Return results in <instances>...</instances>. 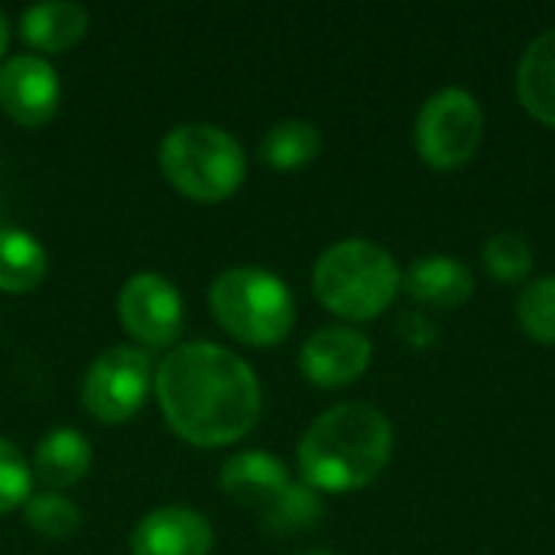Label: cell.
<instances>
[{
  "label": "cell",
  "mask_w": 555,
  "mask_h": 555,
  "mask_svg": "<svg viewBox=\"0 0 555 555\" xmlns=\"http://www.w3.org/2000/svg\"><path fill=\"white\" fill-rule=\"evenodd\" d=\"M156 397L169 426L192 446L244 439L260 416V384L228 348L182 345L156 371Z\"/></svg>",
  "instance_id": "obj_1"
},
{
  "label": "cell",
  "mask_w": 555,
  "mask_h": 555,
  "mask_svg": "<svg viewBox=\"0 0 555 555\" xmlns=\"http://www.w3.org/2000/svg\"><path fill=\"white\" fill-rule=\"evenodd\" d=\"M393 452V429L371 403H338L325 410L299 442L302 481L315 491L348 494L380 478Z\"/></svg>",
  "instance_id": "obj_2"
},
{
  "label": "cell",
  "mask_w": 555,
  "mask_h": 555,
  "mask_svg": "<svg viewBox=\"0 0 555 555\" xmlns=\"http://www.w3.org/2000/svg\"><path fill=\"white\" fill-rule=\"evenodd\" d=\"M312 286L319 302L351 322H367L387 312L403 286L397 260L374 241H338L332 244L315 270Z\"/></svg>",
  "instance_id": "obj_3"
},
{
  "label": "cell",
  "mask_w": 555,
  "mask_h": 555,
  "mask_svg": "<svg viewBox=\"0 0 555 555\" xmlns=\"http://www.w3.org/2000/svg\"><path fill=\"white\" fill-rule=\"evenodd\" d=\"M166 179L195 202H221L234 195L247 176L244 146L215 124H179L159 146Z\"/></svg>",
  "instance_id": "obj_4"
},
{
  "label": "cell",
  "mask_w": 555,
  "mask_h": 555,
  "mask_svg": "<svg viewBox=\"0 0 555 555\" xmlns=\"http://www.w3.org/2000/svg\"><path fill=\"white\" fill-rule=\"evenodd\" d=\"M218 322L247 345H276L296 322V299L289 286L260 267L224 270L208 293Z\"/></svg>",
  "instance_id": "obj_5"
},
{
  "label": "cell",
  "mask_w": 555,
  "mask_h": 555,
  "mask_svg": "<svg viewBox=\"0 0 555 555\" xmlns=\"http://www.w3.org/2000/svg\"><path fill=\"white\" fill-rule=\"evenodd\" d=\"M485 140V111L465 88L436 91L416 117V153L433 169L465 166Z\"/></svg>",
  "instance_id": "obj_6"
},
{
  "label": "cell",
  "mask_w": 555,
  "mask_h": 555,
  "mask_svg": "<svg viewBox=\"0 0 555 555\" xmlns=\"http://www.w3.org/2000/svg\"><path fill=\"white\" fill-rule=\"evenodd\" d=\"M153 380V361L140 348H111L94 358V364L85 374L81 400L88 413L101 423H124L130 420L150 390Z\"/></svg>",
  "instance_id": "obj_7"
},
{
  "label": "cell",
  "mask_w": 555,
  "mask_h": 555,
  "mask_svg": "<svg viewBox=\"0 0 555 555\" xmlns=\"http://www.w3.org/2000/svg\"><path fill=\"white\" fill-rule=\"evenodd\" d=\"M117 312L124 328L150 348H166L182 328V299L159 273H137L124 283Z\"/></svg>",
  "instance_id": "obj_8"
},
{
  "label": "cell",
  "mask_w": 555,
  "mask_h": 555,
  "mask_svg": "<svg viewBox=\"0 0 555 555\" xmlns=\"http://www.w3.org/2000/svg\"><path fill=\"white\" fill-rule=\"evenodd\" d=\"M0 107L23 127L46 124L59 107V75L39 55H13L0 65Z\"/></svg>",
  "instance_id": "obj_9"
},
{
  "label": "cell",
  "mask_w": 555,
  "mask_h": 555,
  "mask_svg": "<svg viewBox=\"0 0 555 555\" xmlns=\"http://www.w3.org/2000/svg\"><path fill=\"white\" fill-rule=\"evenodd\" d=\"M371 364V341L354 328H319L299 351V371L315 387L335 390L358 380Z\"/></svg>",
  "instance_id": "obj_10"
},
{
  "label": "cell",
  "mask_w": 555,
  "mask_h": 555,
  "mask_svg": "<svg viewBox=\"0 0 555 555\" xmlns=\"http://www.w3.org/2000/svg\"><path fill=\"white\" fill-rule=\"evenodd\" d=\"M215 543V533L208 520L189 507H159L146 514L133 537V555H208Z\"/></svg>",
  "instance_id": "obj_11"
},
{
  "label": "cell",
  "mask_w": 555,
  "mask_h": 555,
  "mask_svg": "<svg viewBox=\"0 0 555 555\" xmlns=\"http://www.w3.org/2000/svg\"><path fill=\"white\" fill-rule=\"evenodd\" d=\"M289 488V472L286 465L270 455V452H241L234 459L224 462L221 468V491L241 504V507H254V511H267L283 491Z\"/></svg>",
  "instance_id": "obj_12"
},
{
  "label": "cell",
  "mask_w": 555,
  "mask_h": 555,
  "mask_svg": "<svg viewBox=\"0 0 555 555\" xmlns=\"http://www.w3.org/2000/svg\"><path fill=\"white\" fill-rule=\"evenodd\" d=\"M403 289L426 309H455L472 299L475 293V276L472 270L446 254L420 257L410 263L403 273Z\"/></svg>",
  "instance_id": "obj_13"
},
{
  "label": "cell",
  "mask_w": 555,
  "mask_h": 555,
  "mask_svg": "<svg viewBox=\"0 0 555 555\" xmlns=\"http://www.w3.org/2000/svg\"><path fill=\"white\" fill-rule=\"evenodd\" d=\"M517 94L530 117L555 127V29L527 46L517 65Z\"/></svg>",
  "instance_id": "obj_14"
},
{
  "label": "cell",
  "mask_w": 555,
  "mask_h": 555,
  "mask_svg": "<svg viewBox=\"0 0 555 555\" xmlns=\"http://www.w3.org/2000/svg\"><path fill=\"white\" fill-rule=\"evenodd\" d=\"M88 29V10L68 0H46L29 7L20 16V33L29 46L42 52H65L72 49Z\"/></svg>",
  "instance_id": "obj_15"
},
{
  "label": "cell",
  "mask_w": 555,
  "mask_h": 555,
  "mask_svg": "<svg viewBox=\"0 0 555 555\" xmlns=\"http://www.w3.org/2000/svg\"><path fill=\"white\" fill-rule=\"evenodd\" d=\"M33 468H36V478L49 491L72 488L91 468V446L75 429H52L49 436H42Z\"/></svg>",
  "instance_id": "obj_16"
},
{
  "label": "cell",
  "mask_w": 555,
  "mask_h": 555,
  "mask_svg": "<svg viewBox=\"0 0 555 555\" xmlns=\"http://www.w3.org/2000/svg\"><path fill=\"white\" fill-rule=\"evenodd\" d=\"M46 276V250L42 244L20 231L0 228V289L3 293H29Z\"/></svg>",
  "instance_id": "obj_17"
},
{
  "label": "cell",
  "mask_w": 555,
  "mask_h": 555,
  "mask_svg": "<svg viewBox=\"0 0 555 555\" xmlns=\"http://www.w3.org/2000/svg\"><path fill=\"white\" fill-rule=\"evenodd\" d=\"M322 514H325V504L319 491L306 481H289V488L263 511L260 527L270 537H299L319 527Z\"/></svg>",
  "instance_id": "obj_18"
},
{
  "label": "cell",
  "mask_w": 555,
  "mask_h": 555,
  "mask_svg": "<svg viewBox=\"0 0 555 555\" xmlns=\"http://www.w3.org/2000/svg\"><path fill=\"white\" fill-rule=\"evenodd\" d=\"M319 150L322 133L309 120H280L267 130L260 143V156L273 169H302L319 156Z\"/></svg>",
  "instance_id": "obj_19"
},
{
  "label": "cell",
  "mask_w": 555,
  "mask_h": 555,
  "mask_svg": "<svg viewBox=\"0 0 555 555\" xmlns=\"http://www.w3.org/2000/svg\"><path fill=\"white\" fill-rule=\"evenodd\" d=\"M481 260L488 273L501 283H524L533 273V247L517 231H498L485 241Z\"/></svg>",
  "instance_id": "obj_20"
},
{
  "label": "cell",
  "mask_w": 555,
  "mask_h": 555,
  "mask_svg": "<svg viewBox=\"0 0 555 555\" xmlns=\"http://www.w3.org/2000/svg\"><path fill=\"white\" fill-rule=\"evenodd\" d=\"M23 511H26V527L36 530L46 540H68L78 530V524H81L78 507L68 498L55 494V491L29 494Z\"/></svg>",
  "instance_id": "obj_21"
},
{
  "label": "cell",
  "mask_w": 555,
  "mask_h": 555,
  "mask_svg": "<svg viewBox=\"0 0 555 555\" xmlns=\"http://www.w3.org/2000/svg\"><path fill=\"white\" fill-rule=\"evenodd\" d=\"M517 319L533 341L555 345V276L537 280L520 293Z\"/></svg>",
  "instance_id": "obj_22"
},
{
  "label": "cell",
  "mask_w": 555,
  "mask_h": 555,
  "mask_svg": "<svg viewBox=\"0 0 555 555\" xmlns=\"http://www.w3.org/2000/svg\"><path fill=\"white\" fill-rule=\"evenodd\" d=\"M29 488H33V475L26 468V459L13 442L0 439V514H10L20 504H26Z\"/></svg>",
  "instance_id": "obj_23"
},
{
  "label": "cell",
  "mask_w": 555,
  "mask_h": 555,
  "mask_svg": "<svg viewBox=\"0 0 555 555\" xmlns=\"http://www.w3.org/2000/svg\"><path fill=\"white\" fill-rule=\"evenodd\" d=\"M400 335H403L410 345L426 348V345L436 341V325H433L423 312H413V315H406V319L400 322Z\"/></svg>",
  "instance_id": "obj_24"
},
{
  "label": "cell",
  "mask_w": 555,
  "mask_h": 555,
  "mask_svg": "<svg viewBox=\"0 0 555 555\" xmlns=\"http://www.w3.org/2000/svg\"><path fill=\"white\" fill-rule=\"evenodd\" d=\"M7 39H10V33H7V20H3V13H0V55H3V49H7Z\"/></svg>",
  "instance_id": "obj_25"
},
{
  "label": "cell",
  "mask_w": 555,
  "mask_h": 555,
  "mask_svg": "<svg viewBox=\"0 0 555 555\" xmlns=\"http://www.w3.org/2000/svg\"><path fill=\"white\" fill-rule=\"evenodd\" d=\"M293 555H335V553H328V550H302V553H293Z\"/></svg>",
  "instance_id": "obj_26"
}]
</instances>
